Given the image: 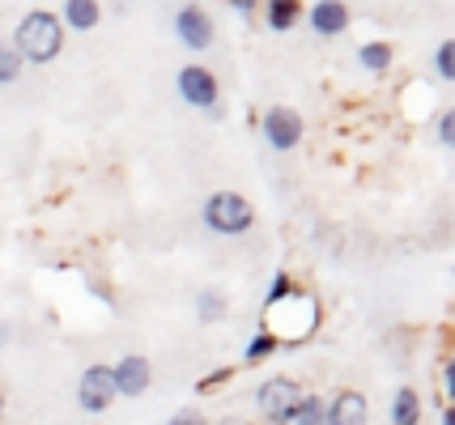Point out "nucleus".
Masks as SVG:
<instances>
[{
  "instance_id": "1",
  "label": "nucleus",
  "mask_w": 455,
  "mask_h": 425,
  "mask_svg": "<svg viewBox=\"0 0 455 425\" xmlns=\"http://www.w3.org/2000/svg\"><path fill=\"white\" fill-rule=\"evenodd\" d=\"M264 332L273 336L277 344H298L307 341L311 332H315L319 324V303L311 298V294H302V289H294L290 298H281L277 306H268V315H264Z\"/></svg>"
},
{
  "instance_id": "2",
  "label": "nucleus",
  "mask_w": 455,
  "mask_h": 425,
  "mask_svg": "<svg viewBox=\"0 0 455 425\" xmlns=\"http://www.w3.org/2000/svg\"><path fill=\"white\" fill-rule=\"evenodd\" d=\"M13 51H18V60H30V64H47L60 56V47H64V26H60V18H52V13H43V9H35V13H26L18 26V35H13V43H9Z\"/></svg>"
},
{
  "instance_id": "3",
  "label": "nucleus",
  "mask_w": 455,
  "mask_h": 425,
  "mask_svg": "<svg viewBox=\"0 0 455 425\" xmlns=\"http://www.w3.org/2000/svg\"><path fill=\"white\" fill-rule=\"evenodd\" d=\"M251 222H256V209L238 192H213L204 201V225L218 234H243V230H251Z\"/></svg>"
},
{
  "instance_id": "4",
  "label": "nucleus",
  "mask_w": 455,
  "mask_h": 425,
  "mask_svg": "<svg viewBox=\"0 0 455 425\" xmlns=\"http://www.w3.org/2000/svg\"><path fill=\"white\" fill-rule=\"evenodd\" d=\"M298 400H302V391H298L294 379H268L256 396V405H259V413H264V421L268 425H290L294 421Z\"/></svg>"
},
{
  "instance_id": "5",
  "label": "nucleus",
  "mask_w": 455,
  "mask_h": 425,
  "mask_svg": "<svg viewBox=\"0 0 455 425\" xmlns=\"http://www.w3.org/2000/svg\"><path fill=\"white\" fill-rule=\"evenodd\" d=\"M116 400V379H111V366H90L77 383V405L85 413H107Z\"/></svg>"
},
{
  "instance_id": "6",
  "label": "nucleus",
  "mask_w": 455,
  "mask_h": 425,
  "mask_svg": "<svg viewBox=\"0 0 455 425\" xmlns=\"http://www.w3.org/2000/svg\"><path fill=\"white\" fill-rule=\"evenodd\" d=\"M179 94L192 102V106L209 111V106H218V77L209 68H200V64H188L179 73Z\"/></svg>"
},
{
  "instance_id": "7",
  "label": "nucleus",
  "mask_w": 455,
  "mask_h": 425,
  "mask_svg": "<svg viewBox=\"0 0 455 425\" xmlns=\"http://www.w3.org/2000/svg\"><path fill=\"white\" fill-rule=\"evenodd\" d=\"M264 137H268V145L273 149H294L298 141H302V120H298V111H290V106H273L268 115H264Z\"/></svg>"
},
{
  "instance_id": "8",
  "label": "nucleus",
  "mask_w": 455,
  "mask_h": 425,
  "mask_svg": "<svg viewBox=\"0 0 455 425\" xmlns=\"http://www.w3.org/2000/svg\"><path fill=\"white\" fill-rule=\"evenodd\" d=\"M175 30H179V39L188 43L192 51H200V47H209V43H213V18H209L200 4L179 9V13H175Z\"/></svg>"
},
{
  "instance_id": "9",
  "label": "nucleus",
  "mask_w": 455,
  "mask_h": 425,
  "mask_svg": "<svg viewBox=\"0 0 455 425\" xmlns=\"http://www.w3.org/2000/svg\"><path fill=\"white\" fill-rule=\"evenodd\" d=\"M111 379H116V396H140L145 387L154 383V366L132 353V358H124V362L111 370Z\"/></svg>"
},
{
  "instance_id": "10",
  "label": "nucleus",
  "mask_w": 455,
  "mask_h": 425,
  "mask_svg": "<svg viewBox=\"0 0 455 425\" xmlns=\"http://www.w3.org/2000/svg\"><path fill=\"white\" fill-rule=\"evenodd\" d=\"M366 421H371V405H366L362 391H340L337 400L328 405V417H323V425H366Z\"/></svg>"
},
{
  "instance_id": "11",
  "label": "nucleus",
  "mask_w": 455,
  "mask_h": 425,
  "mask_svg": "<svg viewBox=\"0 0 455 425\" xmlns=\"http://www.w3.org/2000/svg\"><path fill=\"white\" fill-rule=\"evenodd\" d=\"M311 26H315L319 35H340L349 26V9L340 0H323V4L311 9Z\"/></svg>"
},
{
  "instance_id": "12",
  "label": "nucleus",
  "mask_w": 455,
  "mask_h": 425,
  "mask_svg": "<svg viewBox=\"0 0 455 425\" xmlns=\"http://www.w3.org/2000/svg\"><path fill=\"white\" fill-rule=\"evenodd\" d=\"M392 421H396V425H421V396H417L413 387H400V391H396Z\"/></svg>"
},
{
  "instance_id": "13",
  "label": "nucleus",
  "mask_w": 455,
  "mask_h": 425,
  "mask_svg": "<svg viewBox=\"0 0 455 425\" xmlns=\"http://www.w3.org/2000/svg\"><path fill=\"white\" fill-rule=\"evenodd\" d=\"M64 21L77 26V30H90V26H99V4L94 0H68L64 4Z\"/></svg>"
},
{
  "instance_id": "14",
  "label": "nucleus",
  "mask_w": 455,
  "mask_h": 425,
  "mask_svg": "<svg viewBox=\"0 0 455 425\" xmlns=\"http://www.w3.org/2000/svg\"><path fill=\"white\" fill-rule=\"evenodd\" d=\"M323 417H328V405L319 400V396H302L294 408V421L290 425H323Z\"/></svg>"
},
{
  "instance_id": "15",
  "label": "nucleus",
  "mask_w": 455,
  "mask_h": 425,
  "mask_svg": "<svg viewBox=\"0 0 455 425\" xmlns=\"http://www.w3.org/2000/svg\"><path fill=\"white\" fill-rule=\"evenodd\" d=\"M357 60L366 64L371 73H387V68H392V47H387V43H366V47L357 51Z\"/></svg>"
},
{
  "instance_id": "16",
  "label": "nucleus",
  "mask_w": 455,
  "mask_h": 425,
  "mask_svg": "<svg viewBox=\"0 0 455 425\" xmlns=\"http://www.w3.org/2000/svg\"><path fill=\"white\" fill-rule=\"evenodd\" d=\"M298 9H302V4H294V0H273V4H268V26H273V30H290L298 21Z\"/></svg>"
},
{
  "instance_id": "17",
  "label": "nucleus",
  "mask_w": 455,
  "mask_h": 425,
  "mask_svg": "<svg viewBox=\"0 0 455 425\" xmlns=\"http://www.w3.org/2000/svg\"><path fill=\"white\" fill-rule=\"evenodd\" d=\"M273 353H277V341H273L268 332H259V336H251V344L243 349V358H247V366L264 362V358H273Z\"/></svg>"
},
{
  "instance_id": "18",
  "label": "nucleus",
  "mask_w": 455,
  "mask_h": 425,
  "mask_svg": "<svg viewBox=\"0 0 455 425\" xmlns=\"http://www.w3.org/2000/svg\"><path fill=\"white\" fill-rule=\"evenodd\" d=\"M196 306H200V319H204V324H213V319H221V315H226V298H221V294H213V289H204Z\"/></svg>"
},
{
  "instance_id": "19",
  "label": "nucleus",
  "mask_w": 455,
  "mask_h": 425,
  "mask_svg": "<svg viewBox=\"0 0 455 425\" xmlns=\"http://www.w3.org/2000/svg\"><path fill=\"white\" fill-rule=\"evenodd\" d=\"M438 82H455V43H438Z\"/></svg>"
},
{
  "instance_id": "20",
  "label": "nucleus",
  "mask_w": 455,
  "mask_h": 425,
  "mask_svg": "<svg viewBox=\"0 0 455 425\" xmlns=\"http://www.w3.org/2000/svg\"><path fill=\"white\" fill-rule=\"evenodd\" d=\"M18 68H21L18 51H13L9 43H0V85H4V82H13V77H18Z\"/></svg>"
},
{
  "instance_id": "21",
  "label": "nucleus",
  "mask_w": 455,
  "mask_h": 425,
  "mask_svg": "<svg viewBox=\"0 0 455 425\" xmlns=\"http://www.w3.org/2000/svg\"><path fill=\"white\" fill-rule=\"evenodd\" d=\"M294 294V281H290V272H277L273 277V289H268V298H264V306H277L281 298H290Z\"/></svg>"
},
{
  "instance_id": "22",
  "label": "nucleus",
  "mask_w": 455,
  "mask_h": 425,
  "mask_svg": "<svg viewBox=\"0 0 455 425\" xmlns=\"http://www.w3.org/2000/svg\"><path fill=\"white\" fill-rule=\"evenodd\" d=\"M438 141L451 149L455 145V111H443V120H438Z\"/></svg>"
},
{
  "instance_id": "23",
  "label": "nucleus",
  "mask_w": 455,
  "mask_h": 425,
  "mask_svg": "<svg viewBox=\"0 0 455 425\" xmlns=\"http://www.w3.org/2000/svg\"><path fill=\"white\" fill-rule=\"evenodd\" d=\"M226 379H230V366H221V370H213V374H204V379H200V391H213V387H221Z\"/></svg>"
},
{
  "instance_id": "24",
  "label": "nucleus",
  "mask_w": 455,
  "mask_h": 425,
  "mask_svg": "<svg viewBox=\"0 0 455 425\" xmlns=\"http://www.w3.org/2000/svg\"><path fill=\"white\" fill-rule=\"evenodd\" d=\"M166 425H204V417H200L196 408H183V413H175Z\"/></svg>"
},
{
  "instance_id": "25",
  "label": "nucleus",
  "mask_w": 455,
  "mask_h": 425,
  "mask_svg": "<svg viewBox=\"0 0 455 425\" xmlns=\"http://www.w3.org/2000/svg\"><path fill=\"white\" fill-rule=\"evenodd\" d=\"M451 387H455V362L447 358V362H443V396H447V400H451Z\"/></svg>"
},
{
  "instance_id": "26",
  "label": "nucleus",
  "mask_w": 455,
  "mask_h": 425,
  "mask_svg": "<svg viewBox=\"0 0 455 425\" xmlns=\"http://www.w3.org/2000/svg\"><path fill=\"white\" fill-rule=\"evenodd\" d=\"M443 425H455V413H451V408H447V413H443Z\"/></svg>"
},
{
  "instance_id": "27",
  "label": "nucleus",
  "mask_w": 455,
  "mask_h": 425,
  "mask_svg": "<svg viewBox=\"0 0 455 425\" xmlns=\"http://www.w3.org/2000/svg\"><path fill=\"white\" fill-rule=\"evenodd\" d=\"M0 408H4V400H0Z\"/></svg>"
}]
</instances>
